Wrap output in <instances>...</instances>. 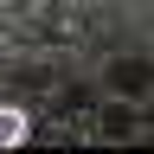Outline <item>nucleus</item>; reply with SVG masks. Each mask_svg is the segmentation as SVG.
<instances>
[{
  "mask_svg": "<svg viewBox=\"0 0 154 154\" xmlns=\"http://www.w3.org/2000/svg\"><path fill=\"white\" fill-rule=\"evenodd\" d=\"M26 141V109H0V148H19Z\"/></svg>",
  "mask_w": 154,
  "mask_h": 154,
  "instance_id": "1",
  "label": "nucleus"
}]
</instances>
